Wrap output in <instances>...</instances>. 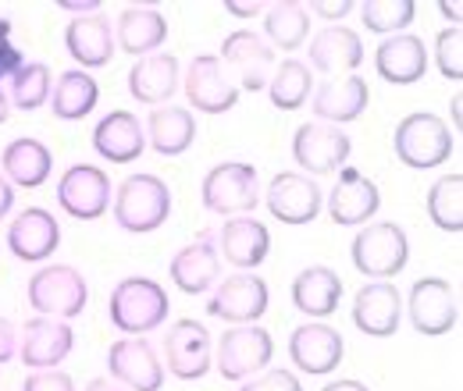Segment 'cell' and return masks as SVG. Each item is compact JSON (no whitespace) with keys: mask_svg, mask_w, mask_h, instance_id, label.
Segmentation results:
<instances>
[{"mask_svg":"<svg viewBox=\"0 0 463 391\" xmlns=\"http://www.w3.org/2000/svg\"><path fill=\"white\" fill-rule=\"evenodd\" d=\"M168 313H172V299H168L161 281L132 275V278H121L111 288L108 317H111V324L121 335H150L168 321Z\"/></svg>","mask_w":463,"mask_h":391,"instance_id":"cell-1","label":"cell"},{"mask_svg":"<svg viewBox=\"0 0 463 391\" xmlns=\"http://www.w3.org/2000/svg\"><path fill=\"white\" fill-rule=\"evenodd\" d=\"M172 218V189L157 174H128L115 189V224L132 235H150Z\"/></svg>","mask_w":463,"mask_h":391,"instance_id":"cell-2","label":"cell"},{"mask_svg":"<svg viewBox=\"0 0 463 391\" xmlns=\"http://www.w3.org/2000/svg\"><path fill=\"white\" fill-rule=\"evenodd\" d=\"M392 150L400 164L413 171H431L453 157V132L431 111H413L392 132Z\"/></svg>","mask_w":463,"mask_h":391,"instance_id":"cell-3","label":"cell"},{"mask_svg":"<svg viewBox=\"0 0 463 391\" xmlns=\"http://www.w3.org/2000/svg\"><path fill=\"white\" fill-rule=\"evenodd\" d=\"M349 256L364 278L389 281L396 278L410 260V238L396 221H371L353 235Z\"/></svg>","mask_w":463,"mask_h":391,"instance_id":"cell-4","label":"cell"},{"mask_svg":"<svg viewBox=\"0 0 463 391\" xmlns=\"http://www.w3.org/2000/svg\"><path fill=\"white\" fill-rule=\"evenodd\" d=\"M200 200L218 218H250L260 203V178L246 161H225L203 174Z\"/></svg>","mask_w":463,"mask_h":391,"instance_id":"cell-5","label":"cell"},{"mask_svg":"<svg viewBox=\"0 0 463 391\" xmlns=\"http://www.w3.org/2000/svg\"><path fill=\"white\" fill-rule=\"evenodd\" d=\"M29 306L40 317H54V321H71L86 310L90 303V284L82 278L79 267L71 264H47L29 278Z\"/></svg>","mask_w":463,"mask_h":391,"instance_id":"cell-6","label":"cell"},{"mask_svg":"<svg viewBox=\"0 0 463 391\" xmlns=\"http://www.w3.org/2000/svg\"><path fill=\"white\" fill-rule=\"evenodd\" d=\"M275 359V338L260 324H232L214 345V367L225 381H246Z\"/></svg>","mask_w":463,"mask_h":391,"instance_id":"cell-7","label":"cell"},{"mask_svg":"<svg viewBox=\"0 0 463 391\" xmlns=\"http://www.w3.org/2000/svg\"><path fill=\"white\" fill-rule=\"evenodd\" d=\"M403 310L413 331L424 338L449 335L460 324V299L446 278H417Z\"/></svg>","mask_w":463,"mask_h":391,"instance_id":"cell-8","label":"cell"},{"mask_svg":"<svg viewBox=\"0 0 463 391\" xmlns=\"http://www.w3.org/2000/svg\"><path fill=\"white\" fill-rule=\"evenodd\" d=\"M353 154V139L339 125L325 121H303L292 135V161L303 168V174H339Z\"/></svg>","mask_w":463,"mask_h":391,"instance_id":"cell-9","label":"cell"},{"mask_svg":"<svg viewBox=\"0 0 463 391\" xmlns=\"http://www.w3.org/2000/svg\"><path fill=\"white\" fill-rule=\"evenodd\" d=\"M218 61L229 68L232 82L246 93H260L268 89V79L275 71V51L268 47V40L253 29H235L222 40V54Z\"/></svg>","mask_w":463,"mask_h":391,"instance_id":"cell-10","label":"cell"},{"mask_svg":"<svg viewBox=\"0 0 463 391\" xmlns=\"http://www.w3.org/2000/svg\"><path fill=\"white\" fill-rule=\"evenodd\" d=\"M58 207L75 221H97L111 210V178L97 164H71L58 178Z\"/></svg>","mask_w":463,"mask_h":391,"instance_id":"cell-11","label":"cell"},{"mask_svg":"<svg viewBox=\"0 0 463 391\" xmlns=\"http://www.w3.org/2000/svg\"><path fill=\"white\" fill-rule=\"evenodd\" d=\"M182 89L189 107L200 114H229L239 104V86L232 82L229 68L218 61V54H196L182 75Z\"/></svg>","mask_w":463,"mask_h":391,"instance_id":"cell-12","label":"cell"},{"mask_svg":"<svg viewBox=\"0 0 463 391\" xmlns=\"http://www.w3.org/2000/svg\"><path fill=\"white\" fill-rule=\"evenodd\" d=\"M207 313L225 324H257L268 313V281L253 271L222 278L207 299Z\"/></svg>","mask_w":463,"mask_h":391,"instance_id":"cell-13","label":"cell"},{"mask_svg":"<svg viewBox=\"0 0 463 391\" xmlns=\"http://www.w3.org/2000/svg\"><path fill=\"white\" fill-rule=\"evenodd\" d=\"M108 374L128 391H161L165 388V363L157 359L146 338H118L108 349Z\"/></svg>","mask_w":463,"mask_h":391,"instance_id":"cell-14","label":"cell"},{"mask_svg":"<svg viewBox=\"0 0 463 391\" xmlns=\"http://www.w3.org/2000/svg\"><path fill=\"white\" fill-rule=\"evenodd\" d=\"M264 203L271 210V218L282 224H310L317 221L321 207H325V192L321 185L303 174V171H282L268 182L264 189Z\"/></svg>","mask_w":463,"mask_h":391,"instance_id":"cell-15","label":"cell"},{"mask_svg":"<svg viewBox=\"0 0 463 391\" xmlns=\"http://www.w3.org/2000/svg\"><path fill=\"white\" fill-rule=\"evenodd\" d=\"M214 367L211 331L196 321H175L165 335V374L178 381H200Z\"/></svg>","mask_w":463,"mask_h":391,"instance_id":"cell-16","label":"cell"},{"mask_svg":"<svg viewBox=\"0 0 463 391\" xmlns=\"http://www.w3.org/2000/svg\"><path fill=\"white\" fill-rule=\"evenodd\" d=\"M403 321V295L392 281H367L353 295V324L367 338H392Z\"/></svg>","mask_w":463,"mask_h":391,"instance_id":"cell-17","label":"cell"},{"mask_svg":"<svg viewBox=\"0 0 463 391\" xmlns=\"http://www.w3.org/2000/svg\"><path fill=\"white\" fill-rule=\"evenodd\" d=\"M75 349V331L68 328V321L54 317H33L25 321V328H18V359L29 370H58Z\"/></svg>","mask_w":463,"mask_h":391,"instance_id":"cell-18","label":"cell"},{"mask_svg":"<svg viewBox=\"0 0 463 391\" xmlns=\"http://www.w3.org/2000/svg\"><path fill=\"white\" fill-rule=\"evenodd\" d=\"M325 207H328V218L335 224H343V228L367 224L382 210V189H378L374 178H367L364 171L346 164V168L339 171V178H335Z\"/></svg>","mask_w":463,"mask_h":391,"instance_id":"cell-19","label":"cell"},{"mask_svg":"<svg viewBox=\"0 0 463 391\" xmlns=\"http://www.w3.org/2000/svg\"><path fill=\"white\" fill-rule=\"evenodd\" d=\"M343 352H346L343 335L321 321L299 324L289 335V359L296 363L299 374H310V377L332 374L343 363Z\"/></svg>","mask_w":463,"mask_h":391,"instance_id":"cell-20","label":"cell"},{"mask_svg":"<svg viewBox=\"0 0 463 391\" xmlns=\"http://www.w3.org/2000/svg\"><path fill=\"white\" fill-rule=\"evenodd\" d=\"M175 288L185 295H203L222 281V256L214 246V231H203L196 242L182 246L168 264Z\"/></svg>","mask_w":463,"mask_h":391,"instance_id":"cell-21","label":"cell"},{"mask_svg":"<svg viewBox=\"0 0 463 391\" xmlns=\"http://www.w3.org/2000/svg\"><path fill=\"white\" fill-rule=\"evenodd\" d=\"M307 57L314 71L335 79V75H353L360 64H364V40L356 29L349 25H325L310 36V47H307Z\"/></svg>","mask_w":463,"mask_h":391,"instance_id":"cell-22","label":"cell"},{"mask_svg":"<svg viewBox=\"0 0 463 391\" xmlns=\"http://www.w3.org/2000/svg\"><path fill=\"white\" fill-rule=\"evenodd\" d=\"M64 51L71 54V61L90 71V68H104L111 64V57L118 54L115 47V22L108 14H82L71 18L64 25Z\"/></svg>","mask_w":463,"mask_h":391,"instance_id":"cell-23","label":"cell"},{"mask_svg":"<svg viewBox=\"0 0 463 391\" xmlns=\"http://www.w3.org/2000/svg\"><path fill=\"white\" fill-rule=\"evenodd\" d=\"M58 246H61V224L43 207H25L14 221L7 224V249L14 253V260L43 264L47 256H54Z\"/></svg>","mask_w":463,"mask_h":391,"instance_id":"cell-24","label":"cell"},{"mask_svg":"<svg viewBox=\"0 0 463 391\" xmlns=\"http://www.w3.org/2000/svg\"><path fill=\"white\" fill-rule=\"evenodd\" d=\"M125 82H128L132 100H139V104H146V107H165V104H172V97L178 93V86H182L178 57L168 54V51L139 57V61L128 68Z\"/></svg>","mask_w":463,"mask_h":391,"instance_id":"cell-25","label":"cell"},{"mask_svg":"<svg viewBox=\"0 0 463 391\" xmlns=\"http://www.w3.org/2000/svg\"><path fill=\"white\" fill-rule=\"evenodd\" d=\"M168 43V18L157 7L132 4L121 7L115 18V47L118 54H132L136 61L146 54H157Z\"/></svg>","mask_w":463,"mask_h":391,"instance_id":"cell-26","label":"cell"},{"mask_svg":"<svg viewBox=\"0 0 463 391\" xmlns=\"http://www.w3.org/2000/svg\"><path fill=\"white\" fill-rule=\"evenodd\" d=\"M367 104H371V89H367V79H360V75L325 79L310 93V111L317 114V121H325V125L356 121L367 111Z\"/></svg>","mask_w":463,"mask_h":391,"instance_id":"cell-27","label":"cell"},{"mask_svg":"<svg viewBox=\"0 0 463 391\" xmlns=\"http://www.w3.org/2000/svg\"><path fill=\"white\" fill-rule=\"evenodd\" d=\"M374 71L389 86H413L428 75V47L413 33H396L385 36L374 51Z\"/></svg>","mask_w":463,"mask_h":391,"instance_id":"cell-28","label":"cell"},{"mask_svg":"<svg viewBox=\"0 0 463 391\" xmlns=\"http://www.w3.org/2000/svg\"><path fill=\"white\" fill-rule=\"evenodd\" d=\"M214 246H218V256L232 264L235 271H253L268 260L271 235H268L264 221H257V218H232L214 235Z\"/></svg>","mask_w":463,"mask_h":391,"instance_id":"cell-29","label":"cell"},{"mask_svg":"<svg viewBox=\"0 0 463 391\" xmlns=\"http://www.w3.org/2000/svg\"><path fill=\"white\" fill-rule=\"evenodd\" d=\"M93 150L111 164H132L146 150V132L132 111L104 114L93 128Z\"/></svg>","mask_w":463,"mask_h":391,"instance_id":"cell-30","label":"cell"},{"mask_svg":"<svg viewBox=\"0 0 463 391\" xmlns=\"http://www.w3.org/2000/svg\"><path fill=\"white\" fill-rule=\"evenodd\" d=\"M339 299H343V278L328 264H310L292 278V306L310 321L332 317L339 310Z\"/></svg>","mask_w":463,"mask_h":391,"instance_id":"cell-31","label":"cell"},{"mask_svg":"<svg viewBox=\"0 0 463 391\" xmlns=\"http://www.w3.org/2000/svg\"><path fill=\"white\" fill-rule=\"evenodd\" d=\"M54 171V154L47 143L33 139V135H22L14 143L4 146L0 154V174L11 182V185H22V189H40Z\"/></svg>","mask_w":463,"mask_h":391,"instance_id":"cell-32","label":"cell"},{"mask_svg":"<svg viewBox=\"0 0 463 391\" xmlns=\"http://www.w3.org/2000/svg\"><path fill=\"white\" fill-rule=\"evenodd\" d=\"M143 132H146V146H154L161 157H182L196 143V114L172 104L154 107Z\"/></svg>","mask_w":463,"mask_h":391,"instance_id":"cell-33","label":"cell"},{"mask_svg":"<svg viewBox=\"0 0 463 391\" xmlns=\"http://www.w3.org/2000/svg\"><path fill=\"white\" fill-rule=\"evenodd\" d=\"M97 100H100L97 79H93L90 71H82V68H68V71H61L58 82L51 86L47 107H51L54 117H61V121H82V117L93 114Z\"/></svg>","mask_w":463,"mask_h":391,"instance_id":"cell-34","label":"cell"},{"mask_svg":"<svg viewBox=\"0 0 463 391\" xmlns=\"http://www.w3.org/2000/svg\"><path fill=\"white\" fill-rule=\"evenodd\" d=\"M264 36H268V47L271 51H299L310 36V14L303 4L296 0H279V4H268L264 7Z\"/></svg>","mask_w":463,"mask_h":391,"instance_id":"cell-35","label":"cell"},{"mask_svg":"<svg viewBox=\"0 0 463 391\" xmlns=\"http://www.w3.org/2000/svg\"><path fill=\"white\" fill-rule=\"evenodd\" d=\"M314 93V71L307 68V61L286 57L282 64H275L271 79H268V97L271 107L279 111H299Z\"/></svg>","mask_w":463,"mask_h":391,"instance_id":"cell-36","label":"cell"},{"mask_svg":"<svg viewBox=\"0 0 463 391\" xmlns=\"http://www.w3.org/2000/svg\"><path fill=\"white\" fill-rule=\"evenodd\" d=\"M51 86H54L51 68H47L43 61H25V64L7 79L4 89H7L11 107L33 114V111H40V107H47V100H51Z\"/></svg>","mask_w":463,"mask_h":391,"instance_id":"cell-37","label":"cell"},{"mask_svg":"<svg viewBox=\"0 0 463 391\" xmlns=\"http://www.w3.org/2000/svg\"><path fill=\"white\" fill-rule=\"evenodd\" d=\"M428 218L435 228L449 231V235H460L463 231V174H442L431 189H428Z\"/></svg>","mask_w":463,"mask_h":391,"instance_id":"cell-38","label":"cell"},{"mask_svg":"<svg viewBox=\"0 0 463 391\" xmlns=\"http://www.w3.org/2000/svg\"><path fill=\"white\" fill-rule=\"evenodd\" d=\"M413 14H417V4L413 0H364L360 4V18H364L367 33H378V36L406 33V25L413 22Z\"/></svg>","mask_w":463,"mask_h":391,"instance_id":"cell-39","label":"cell"},{"mask_svg":"<svg viewBox=\"0 0 463 391\" xmlns=\"http://www.w3.org/2000/svg\"><path fill=\"white\" fill-rule=\"evenodd\" d=\"M435 64L442 71V79L449 82H460L463 79V29L460 25H449L439 33L435 40Z\"/></svg>","mask_w":463,"mask_h":391,"instance_id":"cell-40","label":"cell"},{"mask_svg":"<svg viewBox=\"0 0 463 391\" xmlns=\"http://www.w3.org/2000/svg\"><path fill=\"white\" fill-rule=\"evenodd\" d=\"M239 391H303V385L286 367H268V370L239 381Z\"/></svg>","mask_w":463,"mask_h":391,"instance_id":"cell-41","label":"cell"},{"mask_svg":"<svg viewBox=\"0 0 463 391\" xmlns=\"http://www.w3.org/2000/svg\"><path fill=\"white\" fill-rule=\"evenodd\" d=\"M22 391H75V381L64 370H33Z\"/></svg>","mask_w":463,"mask_h":391,"instance_id":"cell-42","label":"cell"},{"mask_svg":"<svg viewBox=\"0 0 463 391\" xmlns=\"http://www.w3.org/2000/svg\"><path fill=\"white\" fill-rule=\"evenodd\" d=\"M22 64H25V54H22L11 40H0V86H4V82H7Z\"/></svg>","mask_w":463,"mask_h":391,"instance_id":"cell-43","label":"cell"},{"mask_svg":"<svg viewBox=\"0 0 463 391\" xmlns=\"http://www.w3.org/2000/svg\"><path fill=\"white\" fill-rule=\"evenodd\" d=\"M14 356H18V328L7 317H0V363H11Z\"/></svg>","mask_w":463,"mask_h":391,"instance_id":"cell-44","label":"cell"},{"mask_svg":"<svg viewBox=\"0 0 463 391\" xmlns=\"http://www.w3.org/2000/svg\"><path fill=\"white\" fill-rule=\"evenodd\" d=\"M349 11H353V0H339V4H325V0H314L307 14H317V18H325V22H339V18H346Z\"/></svg>","mask_w":463,"mask_h":391,"instance_id":"cell-45","label":"cell"},{"mask_svg":"<svg viewBox=\"0 0 463 391\" xmlns=\"http://www.w3.org/2000/svg\"><path fill=\"white\" fill-rule=\"evenodd\" d=\"M58 7L61 11H71L75 18H82V14H97L100 11V0H61Z\"/></svg>","mask_w":463,"mask_h":391,"instance_id":"cell-46","label":"cell"},{"mask_svg":"<svg viewBox=\"0 0 463 391\" xmlns=\"http://www.w3.org/2000/svg\"><path fill=\"white\" fill-rule=\"evenodd\" d=\"M11 207H14V185L0 174V221L11 214Z\"/></svg>","mask_w":463,"mask_h":391,"instance_id":"cell-47","label":"cell"},{"mask_svg":"<svg viewBox=\"0 0 463 391\" xmlns=\"http://www.w3.org/2000/svg\"><path fill=\"white\" fill-rule=\"evenodd\" d=\"M321 391H371L364 381H356V377H339V381H328Z\"/></svg>","mask_w":463,"mask_h":391,"instance_id":"cell-48","label":"cell"},{"mask_svg":"<svg viewBox=\"0 0 463 391\" xmlns=\"http://www.w3.org/2000/svg\"><path fill=\"white\" fill-rule=\"evenodd\" d=\"M225 11L235 14V18H253V14H260V4H235V0H229Z\"/></svg>","mask_w":463,"mask_h":391,"instance_id":"cell-49","label":"cell"},{"mask_svg":"<svg viewBox=\"0 0 463 391\" xmlns=\"http://www.w3.org/2000/svg\"><path fill=\"white\" fill-rule=\"evenodd\" d=\"M82 391H128V388H121V385L111 381V377H93Z\"/></svg>","mask_w":463,"mask_h":391,"instance_id":"cell-50","label":"cell"},{"mask_svg":"<svg viewBox=\"0 0 463 391\" xmlns=\"http://www.w3.org/2000/svg\"><path fill=\"white\" fill-rule=\"evenodd\" d=\"M439 11H442V14H446L453 25H457V22L463 18V7H460V4H449V0H442V4H439Z\"/></svg>","mask_w":463,"mask_h":391,"instance_id":"cell-51","label":"cell"},{"mask_svg":"<svg viewBox=\"0 0 463 391\" xmlns=\"http://www.w3.org/2000/svg\"><path fill=\"white\" fill-rule=\"evenodd\" d=\"M7 114H11V100H7V89L0 86V125L7 121Z\"/></svg>","mask_w":463,"mask_h":391,"instance_id":"cell-52","label":"cell"},{"mask_svg":"<svg viewBox=\"0 0 463 391\" xmlns=\"http://www.w3.org/2000/svg\"><path fill=\"white\" fill-rule=\"evenodd\" d=\"M460 104H463V97L457 93V97H453V104H449V107H453V125H457V128H460Z\"/></svg>","mask_w":463,"mask_h":391,"instance_id":"cell-53","label":"cell"},{"mask_svg":"<svg viewBox=\"0 0 463 391\" xmlns=\"http://www.w3.org/2000/svg\"><path fill=\"white\" fill-rule=\"evenodd\" d=\"M7 36H11V18L0 14V40H7Z\"/></svg>","mask_w":463,"mask_h":391,"instance_id":"cell-54","label":"cell"}]
</instances>
